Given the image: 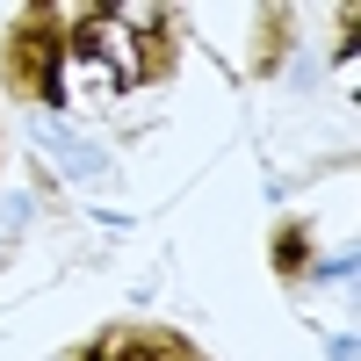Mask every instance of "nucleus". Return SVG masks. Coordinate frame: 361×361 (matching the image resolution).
I'll return each instance as SVG.
<instances>
[{
    "label": "nucleus",
    "instance_id": "nucleus-1",
    "mask_svg": "<svg viewBox=\"0 0 361 361\" xmlns=\"http://www.w3.org/2000/svg\"><path fill=\"white\" fill-rule=\"evenodd\" d=\"M0 87L22 109L66 102V8H15V22L0 29Z\"/></svg>",
    "mask_w": 361,
    "mask_h": 361
},
{
    "label": "nucleus",
    "instance_id": "nucleus-2",
    "mask_svg": "<svg viewBox=\"0 0 361 361\" xmlns=\"http://www.w3.org/2000/svg\"><path fill=\"white\" fill-rule=\"evenodd\" d=\"M66 361H209V354L188 333H173V325H102Z\"/></svg>",
    "mask_w": 361,
    "mask_h": 361
},
{
    "label": "nucleus",
    "instance_id": "nucleus-3",
    "mask_svg": "<svg viewBox=\"0 0 361 361\" xmlns=\"http://www.w3.org/2000/svg\"><path fill=\"white\" fill-rule=\"evenodd\" d=\"M123 22H137V29H123L130 37V87H166L173 80V66H180V15L173 8H123Z\"/></svg>",
    "mask_w": 361,
    "mask_h": 361
},
{
    "label": "nucleus",
    "instance_id": "nucleus-4",
    "mask_svg": "<svg viewBox=\"0 0 361 361\" xmlns=\"http://www.w3.org/2000/svg\"><path fill=\"white\" fill-rule=\"evenodd\" d=\"M267 267H275V282H304L318 267V224L311 217H275V231H267Z\"/></svg>",
    "mask_w": 361,
    "mask_h": 361
},
{
    "label": "nucleus",
    "instance_id": "nucleus-5",
    "mask_svg": "<svg viewBox=\"0 0 361 361\" xmlns=\"http://www.w3.org/2000/svg\"><path fill=\"white\" fill-rule=\"evenodd\" d=\"M296 44V15L289 8H260L253 15V51H246V80H275L282 73V58Z\"/></svg>",
    "mask_w": 361,
    "mask_h": 361
}]
</instances>
